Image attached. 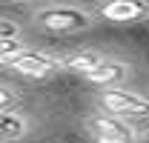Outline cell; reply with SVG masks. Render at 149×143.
Wrapping results in <instances>:
<instances>
[{"mask_svg":"<svg viewBox=\"0 0 149 143\" xmlns=\"http://www.w3.org/2000/svg\"><path fill=\"white\" fill-rule=\"evenodd\" d=\"M100 103H103V109L112 117H120V120L149 117V100L141 97L138 92H129V89H106L100 94Z\"/></svg>","mask_w":149,"mask_h":143,"instance_id":"1","label":"cell"},{"mask_svg":"<svg viewBox=\"0 0 149 143\" xmlns=\"http://www.w3.org/2000/svg\"><path fill=\"white\" fill-rule=\"evenodd\" d=\"M35 23L40 29H46V32L66 35V32L86 29L89 26V15L83 9H74V6H49V9H40L35 15Z\"/></svg>","mask_w":149,"mask_h":143,"instance_id":"2","label":"cell"},{"mask_svg":"<svg viewBox=\"0 0 149 143\" xmlns=\"http://www.w3.org/2000/svg\"><path fill=\"white\" fill-rule=\"evenodd\" d=\"M86 129L95 143H135V132L126 120L112 115H92L86 120Z\"/></svg>","mask_w":149,"mask_h":143,"instance_id":"3","label":"cell"},{"mask_svg":"<svg viewBox=\"0 0 149 143\" xmlns=\"http://www.w3.org/2000/svg\"><path fill=\"white\" fill-rule=\"evenodd\" d=\"M9 69H15L17 74H26V77H46L57 69V60H52L49 54L32 52V49H23L17 57H12L6 63Z\"/></svg>","mask_w":149,"mask_h":143,"instance_id":"4","label":"cell"},{"mask_svg":"<svg viewBox=\"0 0 149 143\" xmlns=\"http://www.w3.org/2000/svg\"><path fill=\"white\" fill-rule=\"evenodd\" d=\"M100 15L106 20H112V23H135V20L149 15V3H141V0H115V3H106L100 9Z\"/></svg>","mask_w":149,"mask_h":143,"instance_id":"5","label":"cell"},{"mask_svg":"<svg viewBox=\"0 0 149 143\" xmlns=\"http://www.w3.org/2000/svg\"><path fill=\"white\" fill-rule=\"evenodd\" d=\"M129 74V66L120 63V60H100L89 74L86 80L95 83V86H106V89H118V83H123Z\"/></svg>","mask_w":149,"mask_h":143,"instance_id":"6","label":"cell"},{"mask_svg":"<svg viewBox=\"0 0 149 143\" xmlns=\"http://www.w3.org/2000/svg\"><path fill=\"white\" fill-rule=\"evenodd\" d=\"M103 57L97 52H74V54H69V57H63L60 63H57V69H63V72H72V74H89V72L100 63Z\"/></svg>","mask_w":149,"mask_h":143,"instance_id":"7","label":"cell"},{"mask_svg":"<svg viewBox=\"0 0 149 143\" xmlns=\"http://www.w3.org/2000/svg\"><path fill=\"white\" fill-rule=\"evenodd\" d=\"M26 129H29V123H26V117H23V115L12 112V109H9V112H0V143L23 137V135H26Z\"/></svg>","mask_w":149,"mask_h":143,"instance_id":"8","label":"cell"},{"mask_svg":"<svg viewBox=\"0 0 149 143\" xmlns=\"http://www.w3.org/2000/svg\"><path fill=\"white\" fill-rule=\"evenodd\" d=\"M17 35H20V26H17V23L0 17V43H6V40H17Z\"/></svg>","mask_w":149,"mask_h":143,"instance_id":"9","label":"cell"},{"mask_svg":"<svg viewBox=\"0 0 149 143\" xmlns=\"http://www.w3.org/2000/svg\"><path fill=\"white\" fill-rule=\"evenodd\" d=\"M9 106H15V94L6 86H0V112H9Z\"/></svg>","mask_w":149,"mask_h":143,"instance_id":"10","label":"cell"},{"mask_svg":"<svg viewBox=\"0 0 149 143\" xmlns=\"http://www.w3.org/2000/svg\"><path fill=\"white\" fill-rule=\"evenodd\" d=\"M141 140H143V143H149V129L143 132V137H141Z\"/></svg>","mask_w":149,"mask_h":143,"instance_id":"11","label":"cell"}]
</instances>
